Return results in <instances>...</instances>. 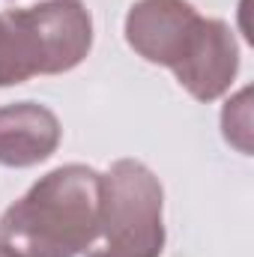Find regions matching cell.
Segmentation results:
<instances>
[{"label": "cell", "mask_w": 254, "mask_h": 257, "mask_svg": "<svg viewBox=\"0 0 254 257\" xmlns=\"http://www.w3.org/2000/svg\"><path fill=\"white\" fill-rule=\"evenodd\" d=\"M102 174L63 165L45 174L0 218V245L12 257H78L99 233Z\"/></svg>", "instance_id": "cell-1"}, {"label": "cell", "mask_w": 254, "mask_h": 257, "mask_svg": "<svg viewBox=\"0 0 254 257\" xmlns=\"http://www.w3.org/2000/svg\"><path fill=\"white\" fill-rule=\"evenodd\" d=\"M93 48V18L81 0H45L0 12V87L60 75Z\"/></svg>", "instance_id": "cell-2"}, {"label": "cell", "mask_w": 254, "mask_h": 257, "mask_svg": "<svg viewBox=\"0 0 254 257\" xmlns=\"http://www.w3.org/2000/svg\"><path fill=\"white\" fill-rule=\"evenodd\" d=\"M165 192L159 177L135 162L120 159L102 177L99 233L84 251L87 257H162Z\"/></svg>", "instance_id": "cell-3"}, {"label": "cell", "mask_w": 254, "mask_h": 257, "mask_svg": "<svg viewBox=\"0 0 254 257\" xmlns=\"http://www.w3.org/2000/svg\"><path fill=\"white\" fill-rule=\"evenodd\" d=\"M203 21L189 0H138L126 15V42L147 63L168 66L177 75L189 60Z\"/></svg>", "instance_id": "cell-4"}, {"label": "cell", "mask_w": 254, "mask_h": 257, "mask_svg": "<svg viewBox=\"0 0 254 257\" xmlns=\"http://www.w3.org/2000/svg\"><path fill=\"white\" fill-rule=\"evenodd\" d=\"M239 72V45L233 30L221 18H206L189 60L177 72V81L197 102H215L224 96Z\"/></svg>", "instance_id": "cell-5"}, {"label": "cell", "mask_w": 254, "mask_h": 257, "mask_svg": "<svg viewBox=\"0 0 254 257\" xmlns=\"http://www.w3.org/2000/svg\"><path fill=\"white\" fill-rule=\"evenodd\" d=\"M60 120L51 108L36 102H15L0 108V165L33 168L60 147Z\"/></svg>", "instance_id": "cell-6"}, {"label": "cell", "mask_w": 254, "mask_h": 257, "mask_svg": "<svg viewBox=\"0 0 254 257\" xmlns=\"http://www.w3.org/2000/svg\"><path fill=\"white\" fill-rule=\"evenodd\" d=\"M248 96L251 90H242L233 102H227L224 114H221V128H224V138L239 147L245 156L251 153V144H248V135H251V117H248Z\"/></svg>", "instance_id": "cell-7"}, {"label": "cell", "mask_w": 254, "mask_h": 257, "mask_svg": "<svg viewBox=\"0 0 254 257\" xmlns=\"http://www.w3.org/2000/svg\"><path fill=\"white\" fill-rule=\"evenodd\" d=\"M0 257H12V254H9V251H6V248H3V245H0Z\"/></svg>", "instance_id": "cell-8"}]
</instances>
